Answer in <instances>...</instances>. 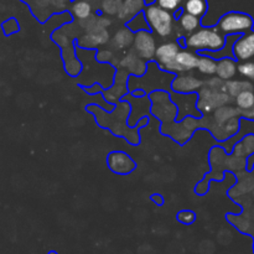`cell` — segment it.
<instances>
[{"instance_id":"ffe728a7","label":"cell","mask_w":254,"mask_h":254,"mask_svg":"<svg viewBox=\"0 0 254 254\" xmlns=\"http://www.w3.org/2000/svg\"><path fill=\"white\" fill-rule=\"evenodd\" d=\"M216 64H217V61L213 57L206 54H200L196 69L203 76H213L216 74Z\"/></svg>"},{"instance_id":"277c9868","label":"cell","mask_w":254,"mask_h":254,"mask_svg":"<svg viewBox=\"0 0 254 254\" xmlns=\"http://www.w3.org/2000/svg\"><path fill=\"white\" fill-rule=\"evenodd\" d=\"M156 39L155 35L150 30H141V31L134 32L133 45L131 50L135 52L138 56L145 60L146 62L154 61L156 51Z\"/></svg>"},{"instance_id":"e0dca14e","label":"cell","mask_w":254,"mask_h":254,"mask_svg":"<svg viewBox=\"0 0 254 254\" xmlns=\"http://www.w3.org/2000/svg\"><path fill=\"white\" fill-rule=\"evenodd\" d=\"M96 9H98V6H96L92 0H73L71 7H69V11L74 19L81 21V20L92 16Z\"/></svg>"},{"instance_id":"d6986e66","label":"cell","mask_w":254,"mask_h":254,"mask_svg":"<svg viewBox=\"0 0 254 254\" xmlns=\"http://www.w3.org/2000/svg\"><path fill=\"white\" fill-rule=\"evenodd\" d=\"M181 7H183V11L201 19L207 14L208 2L207 0H185Z\"/></svg>"},{"instance_id":"4fadbf2b","label":"cell","mask_w":254,"mask_h":254,"mask_svg":"<svg viewBox=\"0 0 254 254\" xmlns=\"http://www.w3.org/2000/svg\"><path fill=\"white\" fill-rule=\"evenodd\" d=\"M128 78L129 74L126 73L122 69H118L116 73V78H114V84L112 86V88H109V91H107L104 93V98L107 99L108 102H114L118 101L119 98L124 96V94L128 92Z\"/></svg>"},{"instance_id":"44dd1931","label":"cell","mask_w":254,"mask_h":254,"mask_svg":"<svg viewBox=\"0 0 254 254\" xmlns=\"http://www.w3.org/2000/svg\"><path fill=\"white\" fill-rule=\"evenodd\" d=\"M235 98L236 104H237V107L241 111H247V109L254 108V87L240 92Z\"/></svg>"},{"instance_id":"f546056e","label":"cell","mask_w":254,"mask_h":254,"mask_svg":"<svg viewBox=\"0 0 254 254\" xmlns=\"http://www.w3.org/2000/svg\"><path fill=\"white\" fill-rule=\"evenodd\" d=\"M144 1H145V4L148 5V4H151V2H155V0H144Z\"/></svg>"},{"instance_id":"8fae6325","label":"cell","mask_w":254,"mask_h":254,"mask_svg":"<svg viewBox=\"0 0 254 254\" xmlns=\"http://www.w3.org/2000/svg\"><path fill=\"white\" fill-rule=\"evenodd\" d=\"M181 45L179 41H166L156 46L155 57L154 62L160 67L163 71H165L166 67L170 66L178 55V52L181 50Z\"/></svg>"},{"instance_id":"6da1fadb","label":"cell","mask_w":254,"mask_h":254,"mask_svg":"<svg viewBox=\"0 0 254 254\" xmlns=\"http://www.w3.org/2000/svg\"><path fill=\"white\" fill-rule=\"evenodd\" d=\"M183 47L205 54V52L220 51L226 45V36L216 26H203L192 34L179 39Z\"/></svg>"},{"instance_id":"7a4b0ae2","label":"cell","mask_w":254,"mask_h":254,"mask_svg":"<svg viewBox=\"0 0 254 254\" xmlns=\"http://www.w3.org/2000/svg\"><path fill=\"white\" fill-rule=\"evenodd\" d=\"M143 14L149 30L155 36L161 37V39H168L175 31V14L163 9L155 2L146 5L143 10Z\"/></svg>"},{"instance_id":"7402d4cb","label":"cell","mask_w":254,"mask_h":254,"mask_svg":"<svg viewBox=\"0 0 254 254\" xmlns=\"http://www.w3.org/2000/svg\"><path fill=\"white\" fill-rule=\"evenodd\" d=\"M123 0H101L99 10L106 16H117Z\"/></svg>"},{"instance_id":"d4e9b609","label":"cell","mask_w":254,"mask_h":254,"mask_svg":"<svg viewBox=\"0 0 254 254\" xmlns=\"http://www.w3.org/2000/svg\"><path fill=\"white\" fill-rule=\"evenodd\" d=\"M237 72H240L243 77L254 82V60L241 62L237 64Z\"/></svg>"},{"instance_id":"2e32d148","label":"cell","mask_w":254,"mask_h":254,"mask_svg":"<svg viewBox=\"0 0 254 254\" xmlns=\"http://www.w3.org/2000/svg\"><path fill=\"white\" fill-rule=\"evenodd\" d=\"M201 27V19L196 17L193 15L188 14L185 11H181L178 17V29H179V39L184 37L183 35L188 36V35L192 34L196 30Z\"/></svg>"},{"instance_id":"7c38bea8","label":"cell","mask_w":254,"mask_h":254,"mask_svg":"<svg viewBox=\"0 0 254 254\" xmlns=\"http://www.w3.org/2000/svg\"><path fill=\"white\" fill-rule=\"evenodd\" d=\"M202 86V79L193 76V74H189V72L188 73H180L178 74V76H174L170 84L171 89H173L175 93L181 94L196 93Z\"/></svg>"},{"instance_id":"484cf974","label":"cell","mask_w":254,"mask_h":254,"mask_svg":"<svg viewBox=\"0 0 254 254\" xmlns=\"http://www.w3.org/2000/svg\"><path fill=\"white\" fill-rule=\"evenodd\" d=\"M184 1L185 0H155V4L163 7V9L168 10V11L176 12L179 10H181Z\"/></svg>"},{"instance_id":"4316f807","label":"cell","mask_w":254,"mask_h":254,"mask_svg":"<svg viewBox=\"0 0 254 254\" xmlns=\"http://www.w3.org/2000/svg\"><path fill=\"white\" fill-rule=\"evenodd\" d=\"M96 60L98 62H101V64H113L117 66L116 55H114L113 50L111 49L99 50L96 54Z\"/></svg>"},{"instance_id":"ba28073f","label":"cell","mask_w":254,"mask_h":254,"mask_svg":"<svg viewBox=\"0 0 254 254\" xmlns=\"http://www.w3.org/2000/svg\"><path fill=\"white\" fill-rule=\"evenodd\" d=\"M118 69H122L129 76L141 77L146 72L148 62L135 54L133 50H127V54L117 64Z\"/></svg>"},{"instance_id":"5bb4252c","label":"cell","mask_w":254,"mask_h":254,"mask_svg":"<svg viewBox=\"0 0 254 254\" xmlns=\"http://www.w3.org/2000/svg\"><path fill=\"white\" fill-rule=\"evenodd\" d=\"M134 40V32L129 29L128 26H122L121 29L117 30L109 40V45L116 51H122V50L131 49Z\"/></svg>"},{"instance_id":"5b68a950","label":"cell","mask_w":254,"mask_h":254,"mask_svg":"<svg viewBox=\"0 0 254 254\" xmlns=\"http://www.w3.org/2000/svg\"><path fill=\"white\" fill-rule=\"evenodd\" d=\"M170 98V94L166 93L165 91H154L150 94V99L153 102L151 106V112L156 118L161 119L164 123L166 122H173L178 117V107L176 104H171L168 108H165L166 101Z\"/></svg>"},{"instance_id":"83f0119b","label":"cell","mask_w":254,"mask_h":254,"mask_svg":"<svg viewBox=\"0 0 254 254\" xmlns=\"http://www.w3.org/2000/svg\"><path fill=\"white\" fill-rule=\"evenodd\" d=\"M1 29H2V31H4V34L6 35V36H9V35H12V34H15V32L19 31L20 26H19V22H17L16 20L9 19V20H6V21L2 22Z\"/></svg>"},{"instance_id":"f1b7e54d","label":"cell","mask_w":254,"mask_h":254,"mask_svg":"<svg viewBox=\"0 0 254 254\" xmlns=\"http://www.w3.org/2000/svg\"><path fill=\"white\" fill-rule=\"evenodd\" d=\"M178 220L180 221L181 223H184V225H191V223H193V221L196 220V215L192 211H181L178 215Z\"/></svg>"},{"instance_id":"30bf717a","label":"cell","mask_w":254,"mask_h":254,"mask_svg":"<svg viewBox=\"0 0 254 254\" xmlns=\"http://www.w3.org/2000/svg\"><path fill=\"white\" fill-rule=\"evenodd\" d=\"M107 164L112 173L117 175H129L136 168V164L130 155L124 151H113L107 158Z\"/></svg>"},{"instance_id":"4dcf8cb0","label":"cell","mask_w":254,"mask_h":254,"mask_svg":"<svg viewBox=\"0 0 254 254\" xmlns=\"http://www.w3.org/2000/svg\"><path fill=\"white\" fill-rule=\"evenodd\" d=\"M49 254H57V253L56 252H50Z\"/></svg>"},{"instance_id":"9a60e30c","label":"cell","mask_w":254,"mask_h":254,"mask_svg":"<svg viewBox=\"0 0 254 254\" xmlns=\"http://www.w3.org/2000/svg\"><path fill=\"white\" fill-rule=\"evenodd\" d=\"M145 6L146 4L144 0H123L119 12L117 14V17H118L119 21H123L127 24L135 15L143 12Z\"/></svg>"},{"instance_id":"603a6c76","label":"cell","mask_w":254,"mask_h":254,"mask_svg":"<svg viewBox=\"0 0 254 254\" xmlns=\"http://www.w3.org/2000/svg\"><path fill=\"white\" fill-rule=\"evenodd\" d=\"M253 84L250 83V82L246 81H235V79H230V81H226L225 88L226 92L228 93V96L236 97L240 92L245 91V89L252 88Z\"/></svg>"},{"instance_id":"cb8c5ba5","label":"cell","mask_w":254,"mask_h":254,"mask_svg":"<svg viewBox=\"0 0 254 254\" xmlns=\"http://www.w3.org/2000/svg\"><path fill=\"white\" fill-rule=\"evenodd\" d=\"M127 26H128L133 32L141 31V30H149L148 24H146V20L145 17H144L143 12L135 15L133 19L129 20V21L127 22Z\"/></svg>"},{"instance_id":"3957f363","label":"cell","mask_w":254,"mask_h":254,"mask_svg":"<svg viewBox=\"0 0 254 254\" xmlns=\"http://www.w3.org/2000/svg\"><path fill=\"white\" fill-rule=\"evenodd\" d=\"M253 17L246 12L230 11L222 15L218 20L217 27L225 36L228 35H241L251 31L253 29Z\"/></svg>"},{"instance_id":"9c48e42d","label":"cell","mask_w":254,"mask_h":254,"mask_svg":"<svg viewBox=\"0 0 254 254\" xmlns=\"http://www.w3.org/2000/svg\"><path fill=\"white\" fill-rule=\"evenodd\" d=\"M232 56L240 62L254 59V31L251 30L237 37L232 45Z\"/></svg>"},{"instance_id":"ac0fdd59","label":"cell","mask_w":254,"mask_h":254,"mask_svg":"<svg viewBox=\"0 0 254 254\" xmlns=\"http://www.w3.org/2000/svg\"><path fill=\"white\" fill-rule=\"evenodd\" d=\"M237 62L232 57H222L217 60L216 74L223 81H230L237 73Z\"/></svg>"},{"instance_id":"8992f818","label":"cell","mask_w":254,"mask_h":254,"mask_svg":"<svg viewBox=\"0 0 254 254\" xmlns=\"http://www.w3.org/2000/svg\"><path fill=\"white\" fill-rule=\"evenodd\" d=\"M198 57H200L198 52L189 50L186 47H181V50L176 55L175 61L170 66L166 67L165 72L173 74H180L193 71V69H196V66H197Z\"/></svg>"},{"instance_id":"52a82bcc","label":"cell","mask_w":254,"mask_h":254,"mask_svg":"<svg viewBox=\"0 0 254 254\" xmlns=\"http://www.w3.org/2000/svg\"><path fill=\"white\" fill-rule=\"evenodd\" d=\"M111 40V34L106 27H96L84 32L77 40V46L82 50H96L107 45Z\"/></svg>"}]
</instances>
